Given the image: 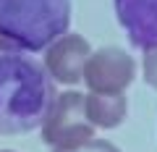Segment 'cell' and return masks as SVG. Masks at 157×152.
<instances>
[{
  "instance_id": "cell-7",
  "label": "cell",
  "mask_w": 157,
  "mask_h": 152,
  "mask_svg": "<svg viewBox=\"0 0 157 152\" xmlns=\"http://www.w3.org/2000/svg\"><path fill=\"white\" fill-rule=\"evenodd\" d=\"M84 110L92 126L100 129H115L126 121V97L123 92H92L84 97Z\"/></svg>"
},
{
  "instance_id": "cell-1",
  "label": "cell",
  "mask_w": 157,
  "mask_h": 152,
  "mask_svg": "<svg viewBox=\"0 0 157 152\" xmlns=\"http://www.w3.org/2000/svg\"><path fill=\"white\" fill-rule=\"evenodd\" d=\"M52 100L55 89L37 63L16 50H0V134L39 129Z\"/></svg>"
},
{
  "instance_id": "cell-8",
  "label": "cell",
  "mask_w": 157,
  "mask_h": 152,
  "mask_svg": "<svg viewBox=\"0 0 157 152\" xmlns=\"http://www.w3.org/2000/svg\"><path fill=\"white\" fill-rule=\"evenodd\" d=\"M52 152H121L115 144L105 139H81V142H73V144H66V147H52Z\"/></svg>"
},
{
  "instance_id": "cell-4",
  "label": "cell",
  "mask_w": 157,
  "mask_h": 152,
  "mask_svg": "<svg viewBox=\"0 0 157 152\" xmlns=\"http://www.w3.org/2000/svg\"><path fill=\"white\" fill-rule=\"evenodd\" d=\"M136 76V63L121 47H102L89 53L81 79L92 92H123Z\"/></svg>"
},
{
  "instance_id": "cell-2",
  "label": "cell",
  "mask_w": 157,
  "mask_h": 152,
  "mask_svg": "<svg viewBox=\"0 0 157 152\" xmlns=\"http://www.w3.org/2000/svg\"><path fill=\"white\" fill-rule=\"evenodd\" d=\"M71 0H0V40L11 50L37 53L68 32Z\"/></svg>"
},
{
  "instance_id": "cell-3",
  "label": "cell",
  "mask_w": 157,
  "mask_h": 152,
  "mask_svg": "<svg viewBox=\"0 0 157 152\" xmlns=\"http://www.w3.org/2000/svg\"><path fill=\"white\" fill-rule=\"evenodd\" d=\"M94 136V126L89 123L84 110V95L63 92L52 100L45 121H42V139L50 147H66L73 142Z\"/></svg>"
},
{
  "instance_id": "cell-10",
  "label": "cell",
  "mask_w": 157,
  "mask_h": 152,
  "mask_svg": "<svg viewBox=\"0 0 157 152\" xmlns=\"http://www.w3.org/2000/svg\"><path fill=\"white\" fill-rule=\"evenodd\" d=\"M0 50H11V47H8V45H6L3 40H0Z\"/></svg>"
},
{
  "instance_id": "cell-6",
  "label": "cell",
  "mask_w": 157,
  "mask_h": 152,
  "mask_svg": "<svg viewBox=\"0 0 157 152\" xmlns=\"http://www.w3.org/2000/svg\"><path fill=\"white\" fill-rule=\"evenodd\" d=\"M118 24L139 50H157V0H115Z\"/></svg>"
},
{
  "instance_id": "cell-5",
  "label": "cell",
  "mask_w": 157,
  "mask_h": 152,
  "mask_svg": "<svg viewBox=\"0 0 157 152\" xmlns=\"http://www.w3.org/2000/svg\"><path fill=\"white\" fill-rule=\"evenodd\" d=\"M89 53H92V47L84 37H78V34H60L58 40H52L47 45L45 68L60 84H78Z\"/></svg>"
},
{
  "instance_id": "cell-9",
  "label": "cell",
  "mask_w": 157,
  "mask_h": 152,
  "mask_svg": "<svg viewBox=\"0 0 157 152\" xmlns=\"http://www.w3.org/2000/svg\"><path fill=\"white\" fill-rule=\"evenodd\" d=\"M144 81L157 89V50H147L144 55Z\"/></svg>"
},
{
  "instance_id": "cell-11",
  "label": "cell",
  "mask_w": 157,
  "mask_h": 152,
  "mask_svg": "<svg viewBox=\"0 0 157 152\" xmlns=\"http://www.w3.org/2000/svg\"><path fill=\"white\" fill-rule=\"evenodd\" d=\"M3 152H11V150H3Z\"/></svg>"
}]
</instances>
